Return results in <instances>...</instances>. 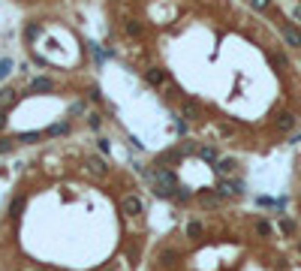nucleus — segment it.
<instances>
[{
    "label": "nucleus",
    "mask_w": 301,
    "mask_h": 271,
    "mask_svg": "<svg viewBox=\"0 0 301 271\" xmlns=\"http://www.w3.org/2000/svg\"><path fill=\"white\" fill-rule=\"evenodd\" d=\"M145 82H148L151 87H166V69L148 66V69H145Z\"/></svg>",
    "instance_id": "obj_1"
},
{
    "label": "nucleus",
    "mask_w": 301,
    "mask_h": 271,
    "mask_svg": "<svg viewBox=\"0 0 301 271\" xmlns=\"http://www.w3.org/2000/svg\"><path fill=\"white\" fill-rule=\"evenodd\" d=\"M30 90H33V94H45V90H55V82L45 79V76H40V79L30 82Z\"/></svg>",
    "instance_id": "obj_2"
},
{
    "label": "nucleus",
    "mask_w": 301,
    "mask_h": 271,
    "mask_svg": "<svg viewBox=\"0 0 301 271\" xmlns=\"http://www.w3.org/2000/svg\"><path fill=\"white\" fill-rule=\"evenodd\" d=\"M9 103H15V87H3V90H0V112H3Z\"/></svg>",
    "instance_id": "obj_3"
},
{
    "label": "nucleus",
    "mask_w": 301,
    "mask_h": 271,
    "mask_svg": "<svg viewBox=\"0 0 301 271\" xmlns=\"http://www.w3.org/2000/svg\"><path fill=\"white\" fill-rule=\"evenodd\" d=\"M9 69H12V61H0V79L9 76Z\"/></svg>",
    "instance_id": "obj_4"
},
{
    "label": "nucleus",
    "mask_w": 301,
    "mask_h": 271,
    "mask_svg": "<svg viewBox=\"0 0 301 271\" xmlns=\"http://www.w3.org/2000/svg\"><path fill=\"white\" fill-rule=\"evenodd\" d=\"M15 148V142H9V139H0V151H12Z\"/></svg>",
    "instance_id": "obj_5"
},
{
    "label": "nucleus",
    "mask_w": 301,
    "mask_h": 271,
    "mask_svg": "<svg viewBox=\"0 0 301 271\" xmlns=\"http://www.w3.org/2000/svg\"><path fill=\"white\" fill-rule=\"evenodd\" d=\"M3 126H6V115H3V112H0V130H3Z\"/></svg>",
    "instance_id": "obj_6"
}]
</instances>
